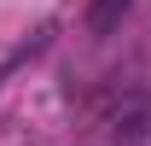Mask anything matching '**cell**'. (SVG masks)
<instances>
[{
  "instance_id": "obj_1",
  "label": "cell",
  "mask_w": 151,
  "mask_h": 146,
  "mask_svg": "<svg viewBox=\"0 0 151 146\" xmlns=\"http://www.w3.org/2000/svg\"><path fill=\"white\" fill-rule=\"evenodd\" d=\"M128 6L134 0H93V6H87V29H93V35H111L116 23L128 18Z\"/></svg>"
}]
</instances>
